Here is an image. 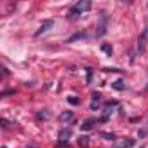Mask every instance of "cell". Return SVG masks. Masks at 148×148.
Returning <instances> with one entry per match:
<instances>
[{"label": "cell", "mask_w": 148, "mask_h": 148, "mask_svg": "<svg viewBox=\"0 0 148 148\" xmlns=\"http://www.w3.org/2000/svg\"><path fill=\"white\" fill-rule=\"evenodd\" d=\"M89 9H91V2H89V0H80V2H77L75 5H73V7L68 11L66 18H68V19H77L80 14L87 12Z\"/></svg>", "instance_id": "obj_1"}, {"label": "cell", "mask_w": 148, "mask_h": 148, "mask_svg": "<svg viewBox=\"0 0 148 148\" xmlns=\"http://www.w3.org/2000/svg\"><path fill=\"white\" fill-rule=\"evenodd\" d=\"M52 26H54V21H52V19H47V21H44V23L40 25V28L35 32V37H40L42 33H45V32H47V30H51Z\"/></svg>", "instance_id": "obj_2"}, {"label": "cell", "mask_w": 148, "mask_h": 148, "mask_svg": "<svg viewBox=\"0 0 148 148\" xmlns=\"http://www.w3.org/2000/svg\"><path fill=\"white\" fill-rule=\"evenodd\" d=\"M71 138V129L70 127H64V129H61L59 131V134H58V139L59 141H64V143H68V139Z\"/></svg>", "instance_id": "obj_3"}, {"label": "cell", "mask_w": 148, "mask_h": 148, "mask_svg": "<svg viewBox=\"0 0 148 148\" xmlns=\"http://www.w3.org/2000/svg\"><path fill=\"white\" fill-rule=\"evenodd\" d=\"M96 122H98L96 119H89V120H84V122H82V125H80V129H82V131H89V129H92V125H94Z\"/></svg>", "instance_id": "obj_4"}, {"label": "cell", "mask_w": 148, "mask_h": 148, "mask_svg": "<svg viewBox=\"0 0 148 148\" xmlns=\"http://www.w3.org/2000/svg\"><path fill=\"white\" fill-rule=\"evenodd\" d=\"M105 32H106V16L101 14V25H99V30H98V37L105 35Z\"/></svg>", "instance_id": "obj_5"}, {"label": "cell", "mask_w": 148, "mask_h": 148, "mask_svg": "<svg viewBox=\"0 0 148 148\" xmlns=\"http://www.w3.org/2000/svg\"><path fill=\"white\" fill-rule=\"evenodd\" d=\"M112 86H113V89H117V91H124V89H125V86H124V80H122V79L115 80Z\"/></svg>", "instance_id": "obj_6"}, {"label": "cell", "mask_w": 148, "mask_h": 148, "mask_svg": "<svg viewBox=\"0 0 148 148\" xmlns=\"http://www.w3.org/2000/svg\"><path fill=\"white\" fill-rule=\"evenodd\" d=\"M59 119H61L63 122H68V120L73 119V113H71V112H63V113L59 115Z\"/></svg>", "instance_id": "obj_7"}, {"label": "cell", "mask_w": 148, "mask_h": 148, "mask_svg": "<svg viewBox=\"0 0 148 148\" xmlns=\"http://www.w3.org/2000/svg\"><path fill=\"white\" fill-rule=\"evenodd\" d=\"M134 139H127V141H122V143H119V148H131V146H134Z\"/></svg>", "instance_id": "obj_8"}, {"label": "cell", "mask_w": 148, "mask_h": 148, "mask_svg": "<svg viewBox=\"0 0 148 148\" xmlns=\"http://www.w3.org/2000/svg\"><path fill=\"white\" fill-rule=\"evenodd\" d=\"M87 145H89V136H80V138H79V146L86 148Z\"/></svg>", "instance_id": "obj_9"}, {"label": "cell", "mask_w": 148, "mask_h": 148, "mask_svg": "<svg viewBox=\"0 0 148 148\" xmlns=\"http://www.w3.org/2000/svg\"><path fill=\"white\" fill-rule=\"evenodd\" d=\"M101 51H103V52H106L108 56H112V52H113V49H112V45H110V44H103V45H101Z\"/></svg>", "instance_id": "obj_10"}, {"label": "cell", "mask_w": 148, "mask_h": 148, "mask_svg": "<svg viewBox=\"0 0 148 148\" xmlns=\"http://www.w3.org/2000/svg\"><path fill=\"white\" fill-rule=\"evenodd\" d=\"M68 103H71V105H79V99H77L75 96H70V98H68Z\"/></svg>", "instance_id": "obj_11"}, {"label": "cell", "mask_w": 148, "mask_h": 148, "mask_svg": "<svg viewBox=\"0 0 148 148\" xmlns=\"http://www.w3.org/2000/svg\"><path fill=\"white\" fill-rule=\"evenodd\" d=\"M101 136H103V138H106V139H110V141H112V139H115V136H113V134H110V132H103Z\"/></svg>", "instance_id": "obj_12"}, {"label": "cell", "mask_w": 148, "mask_h": 148, "mask_svg": "<svg viewBox=\"0 0 148 148\" xmlns=\"http://www.w3.org/2000/svg\"><path fill=\"white\" fill-rule=\"evenodd\" d=\"M37 117L42 119V120H47V119H49V113H37Z\"/></svg>", "instance_id": "obj_13"}, {"label": "cell", "mask_w": 148, "mask_h": 148, "mask_svg": "<svg viewBox=\"0 0 148 148\" xmlns=\"http://www.w3.org/2000/svg\"><path fill=\"white\" fill-rule=\"evenodd\" d=\"M91 79H92V71L87 70V84H91Z\"/></svg>", "instance_id": "obj_14"}, {"label": "cell", "mask_w": 148, "mask_h": 148, "mask_svg": "<svg viewBox=\"0 0 148 148\" xmlns=\"http://www.w3.org/2000/svg\"><path fill=\"white\" fill-rule=\"evenodd\" d=\"M58 146H59V148H66V146H68V143H64V141H59V143H58Z\"/></svg>", "instance_id": "obj_15"}, {"label": "cell", "mask_w": 148, "mask_h": 148, "mask_svg": "<svg viewBox=\"0 0 148 148\" xmlns=\"http://www.w3.org/2000/svg\"><path fill=\"white\" fill-rule=\"evenodd\" d=\"M4 148H5V146H4Z\"/></svg>", "instance_id": "obj_16"}, {"label": "cell", "mask_w": 148, "mask_h": 148, "mask_svg": "<svg viewBox=\"0 0 148 148\" xmlns=\"http://www.w3.org/2000/svg\"><path fill=\"white\" fill-rule=\"evenodd\" d=\"M146 89H148V87H146Z\"/></svg>", "instance_id": "obj_17"}]
</instances>
